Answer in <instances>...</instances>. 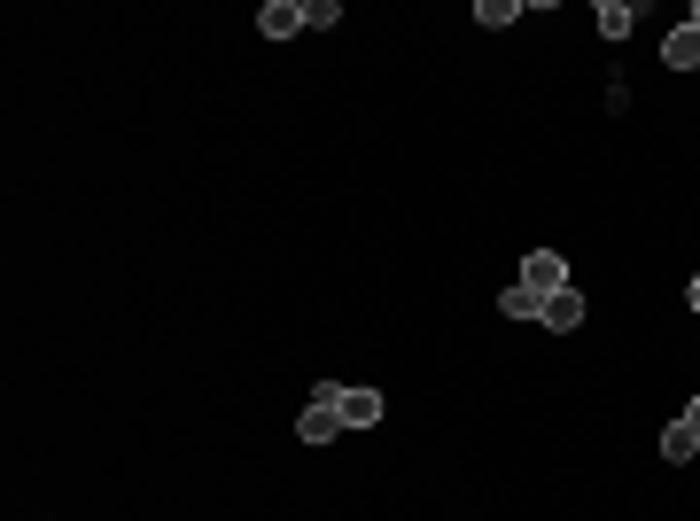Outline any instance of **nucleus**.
Wrapping results in <instances>:
<instances>
[{"label": "nucleus", "instance_id": "nucleus-10", "mask_svg": "<svg viewBox=\"0 0 700 521\" xmlns=\"http://www.w3.org/2000/svg\"><path fill=\"white\" fill-rule=\"evenodd\" d=\"M327 24H342L335 0H304V32H327Z\"/></svg>", "mask_w": 700, "mask_h": 521}, {"label": "nucleus", "instance_id": "nucleus-1", "mask_svg": "<svg viewBox=\"0 0 700 521\" xmlns=\"http://www.w3.org/2000/svg\"><path fill=\"white\" fill-rule=\"evenodd\" d=\"M521 288H538V296H561V288H568V265H561L553 249H530V257H521Z\"/></svg>", "mask_w": 700, "mask_h": 521}, {"label": "nucleus", "instance_id": "nucleus-13", "mask_svg": "<svg viewBox=\"0 0 700 521\" xmlns=\"http://www.w3.org/2000/svg\"><path fill=\"white\" fill-rule=\"evenodd\" d=\"M685 296H692V312H700V273H692V288H685Z\"/></svg>", "mask_w": 700, "mask_h": 521}, {"label": "nucleus", "instance_id": "nucleus-4", "mask_svg": "<svg viewBox=\"0 0 700 521\" xmlns=\"http://www.w3.org/2000/svg\"><path fill=\"white\" fill-rule=\"evenodd\" d=\"M335 412H342V428H374L382 420V389H335Z\"/></svg>", "mask_w": 700, "mask_h": 521}, {"label": "nucleus", "instance_id": "nucleus-9", "mask_svg": "<svg viewBox=\"0 0 700 521\" xmlns=\"http://www.w3.org/2000/svg\"><path fill=\"white\" fill-rule=\"evenodd\" d=\"M631 24H639V16L623 9V0H599V32H607V39H623Z\"/></svg>", "mask_w": 700, "mask_h": 521}, {"label": "nucleus", "instance_id": "nucleus-2", "mask_svg": "<svg viewBox=\"0 0 700 521\" xmlns=\"http://www.w3.org/2000/svg\"><path fill=\"white\" fill-rule=\"evenodd\" d=\"M335 428H342L335 389H319V405H304V420H296V437H304V444H335Z\"/></svg>", "mask_w": 700, "mask_h": 521}, {"label": "nucleus", "instance_id": "nucleus-5", "mask_svg": "<svg viewBox=\"0 0 700 521\" xmlns=\"http://www.w3.org/2000/svg\"><path fill=\"white\" fill-rule=\"evenodd\" d=\"M662 63H669V70H700V24H677V32L662 39Z\"/></svg>", "mask_w": 700, "mask_h": 521}, {"label": "nucleus", "instance_id": "nucleus-8", "mask_svg": "<svg viewBox=\"0 0 700 521\" xmlns=\"http://www.w3.org/2000/svg\"><path fill=\"white\" fill-rule=\"evenodd\" d=\"M692 452H700V437H692L685 420H669V428H662V460H692Z\"/></svg>", "mask_w": 700, "mask_h": 521}, {"label": "nucleus", "instance_id": "nucleus-3", "mask_svg": "<svg viewBox=\"0 0 700 521\" xmlns=\"http://www.w3.org/2000/svg\"><path fill=\"white\" fill-rule=\"evenodd\" d=\"M257 32L266 39H296L304 32V0H266V9H257Z\"/></svg>", "mask_w": 700, "mask_h": 521}, {"label": "nucleus", "instance_id": "nucleus-11", "mask_svg": "<svg viewBox=\"0 0 700 521\" xmlns=\"http://www.w3.org/2000/svg\"><path fill=\"white\" fill-rule=\"evenodd\" d=\"M513 16H521V9H506V0H475V24H490V32L513 24Z\"/></svg>", "mask_w": 700, "mask_h": 521}, {"label": "nucleus", "instance_id": "nucleus-7", "mask_svg": "<svg viewBox=\"0 0 700 521\" xmlns=\"http://www.w3.org/2000/svg\"><path fill=\"white\" fill-rule=\"evenodd\" d=\"M545 327H584V296H576V288L545 296Z\"/></svg>", "mask_w": 700, "mask_h": 521}, {"label": "nucleus", "instance_id": "nucleus-14", "mask_svg": "<svg viewBox=\"0 0 700 521\" xmlns=\"http://www.w3.org/2000/svg\"><path fill=\"white\" fill-rule=\"evenodd\" d=\"M692 24H700V9H692Z\"/></svg>", "mask_w": 700, "mask_h": 521}, {"label": "nucleus", "instance_id": "nucleus-12", "mask_svg": "<svg viewBox=\"0 0 700 521\" xmlns=\"http://www.w3.org/2000/svg\"><path fill=\"white\" fill-rule=\"evenodd\" d=\"M685 428H692V437H700V397H692V405H685Z\"/></svg>", "mask_w": 700, "mask_h": 521}, {"label": "nucleus", "instance_id": "nucleus-6", "mask_svg": "<svg viewBox=\"0 0 700 521\" xmlns=\"http://www.w3.org/2000/svg\"><path fill=\"white\" fill-rule=\"evenodd\" d=\"M498 312H506V319H545V296H538V288H521V281H513V288H506V296H498Z\"/></svg>", "mask_w": 700, "mask_h": 521}]
</instances>
